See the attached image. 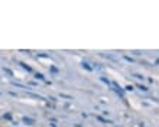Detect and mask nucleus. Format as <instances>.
<instances>
[{
    "mask_svg": "<svg viewBox=\"0 0 159 127\" xmlns=\"http://www.w3.org/2000/svg\"><path fill=\"white\" fill-rule=\"evenodd\" d=\"M138 88L140 90V91H143V93H148V91H149V88H148V87H145V85H142V84H139Z\"/></svg>",
    "mask_w": 159,
    "mask_h": 127,
    "instance_id": "6",
    "label": "nucleus"
},
{
    "mask_svg": "<svg viewBox=\"0 0 159 127\" xmlns=\"http://www.w3.org/2000/svg\"><path fill=\"white\" fill-rule=\"evenodd\" d=\"M81 67H83L84 69H87L88 72H91V71H93V67H90V65H88L87 62H84V61H83V62H81Z\"/></svg>",
    "mask_w": 159,
    "mask_h": 127,
    "instance_id": "4",
    "label": "nucleus"
},
{
    "mask_svg": "<svg viewBox=\"0 0 159 127\" xmlns=\"http://www.w3.org/2000/svg\"><path fill=\"white\" fill-rule=\"evenodd\" d=\"M123 58H125V59L127 61V62H134V59H133V58H130V56H126V55H125Z\"/></svg>",
    "mask_w": 159,
    "mask_h": 127,
    "instance_id": "11",
    "label": "nucleus"
},
{
    "mask_svg": "<svg viewBox=\"0 0 159 127\" xmlns=\"http://www.w3.org/2000/svg\"><path fill=\"white\" fill-rule=\"evenodd\" d=\"M48 100H49V101H52V103H57V101H58V100H57L55 97H52V95H51V97H48Z\"/></svg>",
    "mask_w": 159,
    "mask_h": 127,
    "instance_id": "15",
    "label": "nucleus"
},
{
    "mask_svg": "<svg viewBox=\"0 0 159 127\" xmlns=\"http://www.w3.org/2000/svg\"><path fill=\"white\" fill-rule=\"evenodd\" d=\"M38 58H49L48 54H38Z\"/></svg>",
    "mask_w": 159,
    "mask_h": 127,
    "instance_id": "13",
    "label": "nucleus"
},
{
    "mask_svg": "<svg viewBox=\"0 0 159 127\" xmlns=\"http://www.w3.org/2000/svg\"><path fill=\"white\" fill-rule=\"evenodd\" d=\"M35 78H36V80H41V81H45V77H43V74H41V72H36V74H35Z\"/></svg>",
    "mask_w": 159,
    "mask_h": 127,
    "instance_id": "5",
    "label": "nucleus"
},
{
    "mask_svg": "<svg viewBox=\"0 0 159 127\" xmlns=\"http://www.w3.org/2000/svg\"><path fill=\"white\" fill-rule=\"evenodd\" d=\"M22 121H23L25 124H28V126H34V124L36 123V120L35 119H32V117H26V116L22 117Z\"/></svg>",
    "mask_w": 159,
    "mask_h": 127,
    "instance_id": "1",
    "label": "nucleus"
},
{
    "mask_svg": "<svg viewBox=\"0 0 159 127\" xmlns=\"http://www.w3.org/2000/svg\"><path fill=\"white\" fill-rule=\"evenodd\" d=\"M3 71H4V72H7L9 75H13V72L10 71V69H9V68H3Z\"/></svg>",
    "mask_w": 159,
    "mask_h": 127,
    "instance_id": "14",
    "label": "nucleus"
},
{
    "mask_svg": "<svg viewBox=\"0 0 159 127\" xmlns=\"http://www.w3.org/2000/svg\"><path fill=\"white\" fill-rule=\"evenodd\" d=\"M133 85H126L125 87V90H123V91H133Z\"/></svg>",
    "mask_w": 159,
    "mask_h": 127,
    "instance_id": "10",
    "label": "nucleus"
},
{
    "mask_svg": "<svg viewBox=\"0 0 159 127\" xmlns=\"http://www.w3.org/2000/svg\"><path fill=\"white\" fill-rule=\"evenodd\" d=\"M132 75H133L136 80H142V81H143V78H145L143 75H140V74H136V72H134V74H132Z\"/></svg>",
    "mask_w": 159,
    "mask_h": 127,
    "instance_id": "9",
    "label": "nucleus"
},
{
    "mask_svg": "<svg viewBox=\"0 0 159 127\" xmlns=\"http://www.w3.org/2000/svg\"><path fill=\"white\" fill-rule=\"evenodd\" d=\"M49 69H51L52 72H54V74H57V72H58V68H55V67H51Z\"/></svg>",
    "mask_w": 159,
    "mask_h": 127,
    "instance_id": "16",
    "label": "nucleus"
},
{
    "mask_svg": "<svg viewBox=\"0 0 159 127\" xmlns=\"http://www.w3.org/2000/svg\"><path fill=\"white\" fill-rule=\"evenodd\" d=\"M59 97H61V98H65V100H72L71 95H68V94H64V93H59Z\"/></svg>",
    "mask_w": 159,
    "mask_h": 127,
    "instance_id": "7",
    "label": "nucleus"
},
{
    "mask_svg": "<svg viewBox=\"0 0 159 127\" xmlns=\"http://www.w3.org/2000/svg\"><path fill=\"white\" fill-rule=\"evenodd\" d=\"M19 65H20V68H22V69H25L26 72H34V69H32V68H30L29 65H28V64H25V62H19Z\"/></svg>",
    "mask_w": 159,
    "mask_h": 127,
    "instance_id": "2",
    "label": "nucleus"
},
{
    "mask_svg": "<svg viewBox=\"0 0 159 127\" xmlns=\"http://www.w3.org/2000/svg\"><path fill=\"white\" fill-rule=\"evenodd\" d=\"M28 95L32 98H38V100H41V101H46L45 97L43 95H39V94H35V93H28Z\"/></svg>",
    "mask_w": 159,
    "mask_h": 127,
    "instance_id": "3",
    "label": "nucleus"
},
{
    "mask_svg": "<svg viewBox=\"0 0 159 127\" xmlns=\"http://www.w3.org/2000/svg\"><path fill=\"white\" fill-rule=\"evenodd\" d=\"M133 54H134V55H142V52H140V51H134Z\"/></svg>",
    "mask_w": 159,
    "mask_h": 127,
    "instance_id": "17",
    "label": "nucleus"
},
{
    "mask_svg": "<svg viewBox=\"0 0 159 127\" xmlns=\"http://www.w3.org/2000/svg\"><path fill=\"white\" fill-rule=\"evenodd\" d=\"M3 119H6V120H12V114H10V113H7V114H4V116H3Z\"/></svg>",
    "mask_w": 159,
    "mask_h": 127,
    "instance_id": "12",
    "label": "nucleus"
},
{
    "mask_svg": "<svg viewBox=\"0 0 159 127\" xmlns=\"http://www.w3.org/2000/svg\"><path fill=\"white\" fill-rule=\"evenodd\" d=\"M100 81H101V82H104V84H107V85H110L109 78H106V77H100Z\"/></svg>",
    "mask_w": 159,
    "mask_h": 127,
    "instance_id": "8",
    "label": "nucleus"
}]
</instances>
